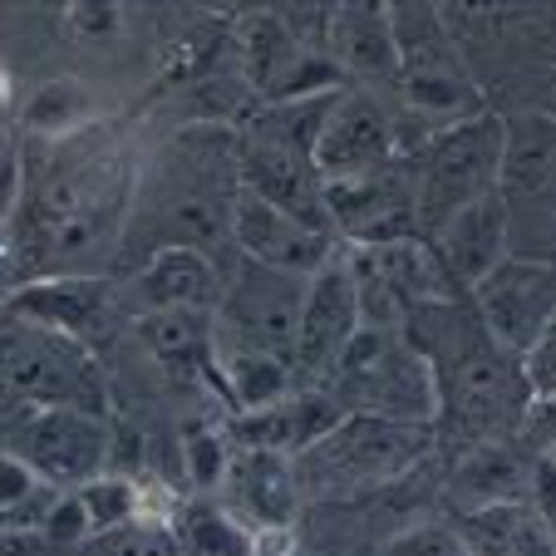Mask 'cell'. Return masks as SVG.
Returning <instances> with one entry per match:
<instances>
[{"mask_svg": "<svg viewBox=\"0 0 556 556\" xmlns=\"http://www.w3.org/2000/svg\"><path fill=\"white\" fill-rule=\"evenodd\" d=\"M439 384V448L463 453L478 443H517L532 414V379L522 355L497 345L472 295L424 305L404 320Z\"/></svg>", "mask_w": 556, "mask_h": 556, "instance_id": "cell-2", "label": "cell"}, {"mask_svg": "<svg viewBox=\"0 0 556 556\" xmlns=\"http://www.w3.org/2000/svg\"><path fill=\"white\" fill-rule=\"evenodd\" d=\"M143 168L128 128L89 124L70 138H21L5 202V256L30 281L99 276L124 256Z\"/></svg>", "mask_w": 556, "mask_h": 556, "instance_id": "cell-1", "label": "cell"}, {"mask_svg": "<svg viewBox=\"0 0 556 556\" xmlns=\"http://www.w3.org/2000/svg\"><path fill=\"white\" fill-rule=\"evenodd\" d=\"M291 389H301V375H295V365L286 355L217 340V400L231 414L266 409V404L286 400Z\"/></svg>", "mask_w": 556, "mask_h": 556, "instance_id": "cell-25", "label": "cell"}, {"mask_svg": "<svg viewBox=\"0 0 556 556\" xmlns=\"http://www.w3.org/2000/svg\"><path fill=\"white\" fill-rule=\"evenodd\" d=\"M60 488L45 483L35 468H25L21 458H0V513H5V536H40L50 522Z\"/></svg>", "mask_w": 556, "mask_h": 556, "instance_id": "cell-28", "label": "cell"}, {"mask_svg": "<svg viewBox=\"0 0 556 556\" xmlns=\"http://www.w3.org/2000/svg\"><path fill=\"white\" fill-rule=\"evenodd\" d=\"M429 242L439 247L453 281L472 295V286H483L513 256V227H507L503 198H483V202H472V207H463Z\"/></svg>", "mask_w": 556, "mask_h": 556, "instance_id": "cell-24", "label": "cell"}, {"mask_svg": "<svg viewBox=\"0 0 556 556\" xmlns=\"http://www.w3.org/2000/svg\"><path fill=\"white\" fill-rule=\"evenodd\" d=\"M552 458H556V453H552Z\"/></svg>", "mask_w": 556, "mask_h": 556, "instance_id": "cell-37", "label": "cell"}, {"mask_svg": "<svg viewBox=\"0 0 556 556\" xmlns=\"http://www.w3.org/2000/svg\"><path fill=\"white\" fill-rule=\"evenodd\" d=\"M305 291H311V276H291V271H276V266L237 256L217 305V340L271 350V355L291 359L295 336H301Z\"/></svg>", "mask_w": 556, "mask_h": 556, "instance_id": "cell-11", "label": "cell"}, {"mask_svg": "<svg viewBox=\"0 0 556 556\" xmlns=\"http://www.w3.org/2000/svg\"><path fill=\"white\" fill-rule=\"evenodd\" d=\"M330 64L340 70L350 89L379 94H400V40H394V11L369 0V5H336L330 15Z\"/></svg>", "mask_w": 556, "mask_h": 556, "instance_id": "cell-19", "label": "cell"}, {"mask_svg": "<svg viewBox=\"0 0 556 556\" xmlns=\"http://www.w3.org/2000/svg\"><path fill=\"white\" fill-rule=\"evenodd\" d=\"M330 227L340 247H384L419 237V182L414 153L369 173V178L330 182Z\"/></svg>", "mask_w": 556, "mask_h": 556, "instance_id": "cell-14", "label": "cell"}, {"mask_svg": "<svg viewBox=\"0 0 556 556\" xmlns=\"http://www.w3.org/2000/svg\"><path fill=\"white\" fill-rule=\"evenodd\" d=\"M64 25L74 30V40L99 45V40H114L118 35L124 11H118V5H70V11H64Z\"/></svg>", "mask_w": 556, "mask_h": 556, "instance_id": "cell-33", "label": "cell"}, {"mask_svg": "<svg viewBox=\"0 0 556 556\" xmlns=\"http://www.w3.org/2000/svg\"><path fill=\"white\" fill-rule=\"evenodd\" d=\"M404 138L394 124V109L379 94L365 89H340L330 99L326 128H320V148H315V163L326 173V182H350V178H369V173L400 163Z\"/></svg>", "mask_w": 556, "mask_h": 556, "instance_id": "cell-15", "label": "cell"}, {"mask_svg": "<svg viewBox=\"0 0 556 556\" xmlns=\"http://www.w3.org/2000/svg\"><path fill=\"white\" fill-rule=\"evenodd\" d=\"M231 247H237V256H247V262L276 266V271H291V276H315L340 252V242L330 231L305 227L301 217L271 207L266 198H256V192H247V188H242V198H237Z\"/></svg>", "mask_w": 556, "mask_h": 556, "instance_id": "cell-21", "label": "cell"}, {"mask_svg": "<svg viewBox=\"0 0 556 556\" xmlns=\"http://www.w3.org/2000/svg\"><path fill=\"white\" fill-rule=\"evenodd\" d=\"M320 389L345 414H379V419L404 424L439 419L433 369L404 326H365Z\"/></svg>", "mask_w": 556, "mask_h": 556, "instance_id": "cell-5", "label": "cell"}, {"mask_svg": "<svg viewBox=\"0 0 556 556\" xmlns=\"http://www.w3.org/2000/svg\"><path fill=\"white\" fill-rule=\"evenodd\" d=\"M89 124H99L94 99L85 94V85H70V79L40 85L21 109V134L25 138H70Z\"/></svg>", "mask_w": 556, "mask_h": 556, "instance_id": "cell-29", "label": "cell"}, {"mask_svg": "<svg viewBox=\"0 0 556 556\" xmlns=\"http://www.w3.org/2000/svg\"><path fill=\"white\" fill-rule=\"evenodd\" d=\"M375 556H472L453 522H419L394 532Z\"/></svg>", "mask_w": 556, "mask_h": 556, "instance_id": "cell-31", "label": "cell"}, {"mask_svg": "<svg viewBox=\"0 0 556 556\" xmlns=\"http://www.w3.org/2000/svg\"><path fill=\"white\" fill-rule=\"evenodd\" d=\"M527 365V379H532V400L536 394H552L556 389V320L546 326V336L532 345V355L522 359Z\"/></svg>", "mask_w": 556, "mask_h": 556, "instance_id": "cell-34", "label": "cell"}, {"mask_svg": "<svg viewBox=\"0 0 556 556\" xmlns=\"http://www.w3.org/2000/svg\"><path fill=\"white\" fill-rule=\"evenodd\" d=\"M532 488L536 458L522 443H478V448L453 453L448 472H443V507H448V517L517 507L532 503Z\"/></svg>", "mask_w": 556, "mask_h": 556, "instance_id": "cell-20", "label": "cell"}, {"mask_svg": "<svg viewBox=\"0 0 556 556\" xmlns=\"http://www.w3.org/2000/svg\"><path fill=\"white\" fill-rule=\"evenodd\" d=\"M5 404L109 414V379L94 359V345L40 320L5 315Z\"/></svg>", "mask_w": 556, "mask_h": 556, "instance_id": "cell-7", "label": "cell"}, {"mask_svg": "<svg viewBox=\"0 0 556 556\" xmlns=\"http://www.w3.org/2000/svg\"><path fill=\"white\" fill-rule=\"evenodd\" d=\"M472 305L493 330L497 345L513 355H532V345L556 320V262H532V256H507L483 286H472Z\"/></svg>", "mask_w": 556, "mask_h": 556, "instance_id": "cell-16", "label": "cell"}, {"mask_svg": "<svg viewBox=\"0 0 556 556\" xmlns=\"http://www.w3.org/2000/svg\"><path fill=\"white\" fill-rule=\"evenodd\" d=\"M532 507H536V517H542L546 536H552V546H556V458H536Z\"/></svg>", "mask_w": 556, "mask_h": 556, "instance_id": "cell-35", "label": "cell"}, {"mask_svg": "<svg viewBox=\"0 0 556 556\" xmlns=\"http://www.w3.org/2000/svg\"><path fill=\"white\" fill-rule=\"evenodd\" d=\"M513 227V256L556 262V118H507V157L497 188Z\"/></svg>", "mask_w": 556, "mask_h": 556, "instance_id": "cell-9", "label": "cell"}, {"mask_svg": "<svg viewBox=\"0 0 556 556\" xmlns=\"http://www.w3.org/2000/svg\"><path fill=\"white\" fill-rule=\"evenodd\" d=\"M124 311L134 320L143 315H163V311H212L217 315L222 291H227V271L217 266L212 252L198 247H168V252L148 256L143 266H134L124 286Z\"/></svg>", "mask_w": 556, "mask_h": 556, "instance_id": "cell-17", "label": "cell"}, {"mask_svg": "<svg viewBox=\"0 0 556 556\" xmlns=\"http://www.w3.org/2000/svg\"><path fill=\"white\" fill-rule=\"evenodd\" d=\"M365 330V305H359V281L355 266H350V247H340L320 271L311 276V291H305V311H301V336H295V375L301 384L320 389L326 375L340 365L355 336Z\"/></svg>", "mask_w": 556, "mask_h": 556, "instance_id": "cell-13", "label": "cell"}, {"mask_svg": "<svg viewBox=\"0 0 556 556\" xmlns=\"http://www.w3.org/2000/svg\"><path fill=\"white\" fill-rule=\"evenodd\" d=\"M242 79L256 94V104H291V99L350 89L336 64L326 54H315L286 25L281 11H256L242 21Z\"/></svg>", "mask_w": 556, "mask_h": 556, "instance_id": "cell-12", "label": "cell"}, {"mask_svg": "<svg viewBox=\"0 0 556 556\" xmlns=\"http://www.w3.org/2000/svg\"><path fill=\"white\" fill-rule=\"evenodd\" d=\"M5 315H21V320H40L54 326L64 336L85 340H104L114 330L124 311V291L109 286L104 276H54V281H21L5 295Z\"/></svg>", "mask_w": 556, "mask_h": 556, "instance_id": "cell-18", "label": "cell"}, {"mask_svg": "<svg viewBox=\"0 0 556 556\" xmlns=\"http://www.w3.org/2000/svg\"><path fill=\"white\" fill-rule=\"evenodd\" d=\"M173 536H178V556H256L252 527L231 517L217 497H188L173 517Z\"/></svg>", "mask_w": 556, "mask_h": 556, "instance_id": "cell-27", "label": "cell"}, {"mask_svg": "<svg viewBox=\"0 0 556 556\" xmlns=\"http://www.w3.org/2000/svg\"><path fill=\"white\" fill-rule=\"evenodd\" d=\"M439 448L433 424L379 419V414H345L320 443L291 458L305 503H355L379 488H400Z\"/></svg>", "mask_w": 556, "mask_h": 556, "instance_id": "cell-4", "label": "cell"}, {"mask_svg": "<svg viewBox=\"0 0 556 556\" xmlns=\"http://www.w3.org/2000/svg\"><path fill=\"white\" fill-rule=\"evenodd\" d=\"M99 556H178V536L173 527H153V522H134L124 532H109L94 542Z\"/></svg>", "mask_w": 556, "mask_h": 556, "instance_id": "cell-32", "label": "cell"}, {"mask_svg": "<svg viewBox=\"0 0 556 556\" xmlns=\"http://www.w3.org/2000/svg\"><path fill=\"white\" fill-rule=\"evenodd\" d=\"M237 198H242V173H237V134L217 124H202L192 134H178L163 148V163L143 178L138 207L124 237V262L168 252V247H198L217 252L237 231Z\"/></svg>", "mask_w": 556, "mask_h": 556, "instance_id": "cell-3", "label": "cell"}, {"mask_svg": "<svg viewBox=\"0 0 556 556\" xmlns=\"http://www.w3.org/2000/svg\"><path fill=\"white\" fill-rule=\"evenodd\" d=\"M350 266L359 281L365 326H404L424 305H443L468 295L448 276L439 247L429 237H404L384 247H350Z\"/></svg>", "mask_w": 556, "mask_h": 556, "instance_id": "cell-10", "label": "cell"}, {"mask_svg": "<svg viewBox=\"0 0 556 556\" xmlns=\"http://www.w3.org/2000/svg\"><path fill=\"white\" fill-rule=\"evenodd\" d=\"M182 472L188 483L198 488V497H217L222 483H227V468L237 458V443H231L227 424H212V419H192L182 429Z\"/></svg>", "mask_w": 556, "mask_h": 556, "instance_id": "cell-30", "label": "cell"}, {"mask_svg": "<svg viewBox=\"0 0 556 556\" xmlns=\"http://www.w3.org/2000/svg\"><path fill=\"white\" fill-rule=\"evenodd\" d=\"M252 552L256 556H291L295 552V532H291V527H256V532H252Z\"/></svg>", "mask_w": 556, "mask_h": 556, "instance_id": "cell-36", "label": "cell"}, {"mask_svg": "<svg viewBox=\"0 0 556 556\" xmlns=\"http://www.w3.org/2000/svg\"><path fill=\"white\" fill-rule=\"evenodd\" d=\"M345 419L336 400L326 389H291L286 400L266 404V409H252V414H231L227 419V433L237 448H256V453H281V458H301L311 443H320L336 424Z\"/></svg>", "mask_w": 556, "mask_h": 556, "instance_id": "cell-22", "label": "cell"}, {"mask_svg": "<svg viewBox=\"0 0 556 556\" xmlns=\"http://www.w3.org/2000/svg\"><path fill=\"white\" fill-rule=\"evenodd\" d=\"M217 503L256 532V527H295V507H301L305 497H301V483H295L291 458L237 448Z\"/></svg>", "mask_w": 556, "mask_h": 556, "instance_id": "cell-23", "label": "cell"}, {"mask_svg": "<svg viewBox=\"0 0 556 556\" xmlns=\"http://www.w3.org/2000/svg\"><path fill=\"white\" fill-rule=\"evenodd\" d=\"M5 453L60 493H79L114 463V429L104 414L60 409V404H5Z\"/></svg>", "mask_w": 556, "mask_h": 556, "instance_id": "cell-8", "label": "cell"}, {"mask_svg": "<svg viewBox=\"0 0 556 556\" xmlns=\"http://www.w3.org/2000/svg\"><path fill=\"white\" fill-rule=\"evenodd\" d=\"M507 157V118L488 109L414 153V182H419V237H439L463 207L497 198Z\"/></svg>", "mask_w": 556, "mask_h": 556, "instance_id": "cell-6", "label": "cell"}, {"mask_svg": "<svg viewBox=\"0 0 556 556\" xmlns=\"http://www.w3.org/2000/svg\"><path fill=\"white\" fill-rule=\"evenodd\" d=\"M448 522L458 527V536L468 542L472 556H556L552 536H546L532 503L488 507V513L448 517Z\"/></svg>", "mask_w": 556, "mask_h": 556, "instance_id": "cell-26", "label": "cell"}]
</instances>
